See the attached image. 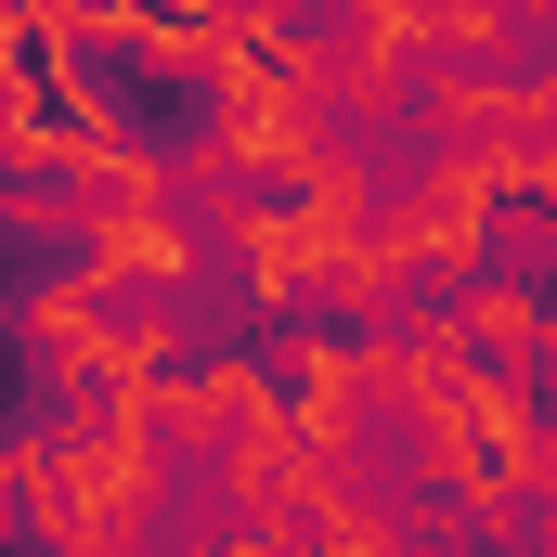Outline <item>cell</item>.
Segmentation results:
<instances>
[{
    "label": "cell",
    "instance_id": "cell-1",
    "mask_svg": "<svg viewBox=\"0 0 557 557\" xmlns=\"http://www.w3.org/2000/svg\"><path fill=\"white\" fill-rule=\"evenodd\" d=\"M519 493H532V506H557V403H545V428L519 441Z\"/></svg>",
    "mask_w": 557,
    "mask_h": 557
},
{
    "label": "cell",
    "instance_id": "cell-2",
    "mask_svg": "<svg viewBox=\"0 0 557 557\" xmlns=\"http://www.w3.org/2000/svg\"><path fill=\"white\" fill-rule=\"evenodd\" d=\"M0 519H26V493H13V454H0Z\"/></svg>",
    "mask_w": 557,
    "mask_h": 557
}]
</instances>
